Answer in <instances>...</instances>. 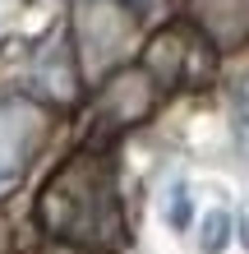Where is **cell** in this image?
<instances>
[{
    "label": "cell",
    "instance_id": "cell-1",
    "mask_svg": "<svg viewBox=\"0 0 249 254\" xmlns=\"http://www.w3.org/2000/svg\"><path fill=\"white\" fill-rule=\"evenodd\" d=\"M42 227L60 241H83V245H115L120 241V208L106 185V176L88 162L65 167L55 181L42 190L37 203Z\"/></svg>",
    "mask_w": 249,
    "mask_h": 254
},
{
    "label": "cell",
    "instance_id": "cell-2",
    "mask_svg": "<svg viewBox=\"0 0 249 254\" xmlns=\"http://www.w3.org/2000/svg\"><path fill=\"white\" fill-rule=\"evenodd\" d=\"M47 139V111L33 97H0V181L19 176Z\"/></svg>",
    "mask_w": 249,
    "mask_h": 254
},
{
    "label": "cell",
    "instance_id": "cell-3",
    "mask_svg": "<svg viewBox=\"0 0 249 254\" xmlns=\"http://www.w3.org/2000/svg\"><path fill=\"white\" fill-rule=\"evenodd\" d=\"M152 102H157V88L148 79V69H120V74H111V83H106L101 111H106L111 121H120V125H134V121H143V116L152 111Z\"/></svg>",
    "mask_w": 249,
    "mask_h": 254
},
{
    "label": "cell",
    "instance_id": "cell-4",
    "mask_svg": "<svg viewBox=\"0 0 249 254\" xmlns=\"http://www.w3.org/2000/svg\"><path fill=\"white\" fill-rule=\"evenodd\" d=\"M79 47H83V56H111L115 47L125 42V33H129V14L125 9H115V5H101V0H88V5L79 9Z\"/></svg>",
    "mask_w": 249,
    "mask_h": 254
},
{
    "label": "cell",
    "instance_id": "cell-5",
    "mask_svg": "<svg viewBox=\"0 0 249 254\" xmlns=\"http://www.w3.org/2000/svg\"><path fill=\"white\" fill-rule=\"evenodd\" d=\"M226 241H231V217L222 208H212V213L203 217V254H222Z\"/></svg>",
    "mask_w": 249,
    "mask_h": 254
},
{
    "label": "cell",
    "instance_id": "cell-6",
    "mask_svg": "<svg viewBox=\"0 0 249 254\" xmlns=\"http://www.w3.org/2000/svg\"><path fill=\"white\" fill-rule=\"evenodd\" d=\"M166 227H175V231L189 227V190H185V185H175V190L166 194Z\"/></svg>",
    "mask_w": 249,
    "mask_h": 254
},
{
    "label": "cell",
    "instance_id": "cell-7",
    "mask_svg": "<svg viewBox=\"0 0 249 254\" xmlns=\"http://www.w3.org/2000/svg\"><path fill=\"white\" fill-rule=\"evenodd\" d=\"M240 116H245V125H249V79L240 83Z\"/></svg>",
    "mask_w": 249,
    "mask_h": 254
},
{
    "label": "cell",
    "instance_id": "cell-8",
    "mask_svg": "<svg viewBox=\"0 0 249 254\" xmlns=\"http://www.w3.org/2000/svg\"><path fill=\"white\" fill-rule=\"evenodd\" d=\"M240 241H245V250H249V208L240 213Z\"/></svg>",
    "mask_w": 249,
    "mask_h": 254
}]
</instances>
